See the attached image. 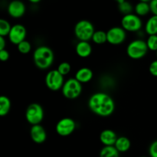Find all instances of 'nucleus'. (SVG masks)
<instances>
[{"label":"nucleus","mask_w":157,"mask_h":157,"mask_svg":"<svg viewBox=\"0 0 157 157\" xmlns=\"http://www.w3.org/2000/svg\"><path fill=\"white\" fill-rule=\"evenodd\" d=\"M88 107L95 114L100 117H109L115 110L113 98L104 92L93 94L88 100Z\"/></svg>","instance_id":"f257e3e1"},{"label":"nucleus","mask_w":157,"mask_h":157,"mask_svg":"<svg viewBox=\"0 0 157 157\" xmlns=\"http://www.w3.org/2000/svg\"><path fill=\"white\" fill-rule=\"evenodd\" d=\"M54 52L48 46H39L33 53V61L37 67L41 70H45L53 64Z\"/></svg>","instance_id":"f03ea898"},{"label":"nucleus","mask_w":157,"mask_h":157,"mask_svg":"<svg viewBox=\"0 0 157 157\" xmlns=\"http://www.w3.org/2000/svg\"><path fill=\"white\" fill-rule=\"evenodd\" d=\"M74 32L79 41H88L92 39L95 30L93 24L90 21L83 19L76 23Z\"/></svg>","instance_id":"7ed1b4c3"},{"label":"nucleus","mask_w":157,"mask_h":157,"mask_svg":"<svg viewBox=\"0 0 157 157\" xmlns=\"http://www.w3.org/2000/svg\"><path fill=\"white\" fill-rule=\"evenodd\" d=\"M148 51L147 41L141 39L133 40L127 45V55L134 60L140 59L145 57Z\"/></svg>","instance_id":"20e7f679"},{"label":"nucleus","mask_w":157,"mask_h":157,"mask_svg":"<svg viewBox=\"0 0 157 157\" xmlns=\"http://www.w3.org/2000/svg\"><path fill=\"white\" fill-rule=\"evenodd\" d=\"M61 92L64 98L67 99H76L82 92V85L75 78H69L64 82Z\"/></svg>","instance_id":"39448f33"},{"label":"nucleus","mask_w":157,"mask_h":157,"mask_svg":"<svg viewBox=\"0 0 157 157\" xmlns=\"http://www.w3.org/2000/svg\"><path fill=\"white\" fill-rule=\"evenodd\" d=\"M44 118V110L39 104L33 103L28 106L25 110V119L32 126L41 124Z\"/></svg>","instance_id":"423d86ee"},{"label":"nucleus","mask_w":157,"mask_h":157,"mask_svg":"<svg viewBox=\"0 0 157 157\" xmlns=\"http://www.w3.org/2000/svg\"><path fill=\"white\" fill-rule=\"evenodd\" d=\"M143 22L140 16L134 13L124 15L121 19V27L130 32H136L141 29Z\"/></svg>","instance_id":"0eeeda50"},{"label":"nucleus","mask_w":157,"mask_h":157,"mask_svg":"<svg viewBox=\"0 0 157 157\" xmlns=\"http://www.w3.org/2000/svg\"><path fill=\"white\" fill-rule=\"evenodd\" d=\"M64 76L58 70H52L45 76V84L48 89L53 91L60 90L64 85Z\"/></svg>","instance_id":"6e6552de"},{"label":"nucleus","mask_w":157,"mask_h":157,"mask_svg":"<svg viewBox=\"0 0 157 157\" xmlns=\"http://www.w3.org/2000/svg\"><path fill=\"white\" fill-rule=\"evenodd\" d=\"M76 128V123L70 117H64L60 120L56 124L55 130L61 136H67L71 134Z\"/></svg>","instance_id":"1a4fd4ad"},{"label":"nucleus","mask_w":157,"mask_h":157,"mask_svg":"<svg viewBox=\"0 0 157 157\" xmlns=\"http://www.w3.org/2000/svg\"><path fill=\"white\" fill-rule=\"evenodd\" d=\"M107 42L113 45H119L124 42L127 38L126 31L122 27L114 26L107 32Z\"/></svg>","instance_id":"9d476101"},{"label":"nucleus","mask_w":157,"mask_h":157,"mask_svg":"<svg viewBox=\"0 0 157 157\" xmlns=\"http://www.w3.org/2000/svg\"><path fill=\"white\" fill-rule=\"evenodd\" d=\"M26 35H27V31L25 27L21 24H15L12 25L8 37L11 43L18 45V44L25 40Z\"/></svg>","instance_id":"9b49d317"},{"label":"nucleus","mask_w":157,"mask_h":157,"mask_svg":"<svg viewBox=\"0 0 157 157\" xmlns=\"http://www.w3.org/2000/svg\"><path fill=\"white\" fill-rule=\"evenodd\" d=\"M25 5L21 1L15 0L11 2L8 6V12L12 18H18L23 16L25 13Z\"/></svg>","instance_id":"f8f14e48"},{"label":"nucleus","mask_w":157,"mask_h":157,"mask_svg":"<svg viewBox=\"0 0 157 157\" xmlns=\"http://www.w3.org/2000/svg\"><path fill=\"white\" fill-rule=\"evenodd\" d=\"M30 136L33 142L37 144H41L46 140L47 133L44 127L38 124V125L32 126L30 130Z\"/></svg>","instance_id":"ddd939ff"},{"label":"nucleus","mask_w":157,"mask_h":157,"mask_svg":"<svg viewBox=\"0 0 157 157\" xmlns=\"http://www.w3.org/2000/svg\"><path fill=\"white\" fill-rule=\"evenodd\" d=\"M118 136L113 130L106 129L103 130L100 134V140L104 147H111L114 146Z\"/></svg>","instance_id":"4468645a"},{"label":"nucleus","mask_w":157,"mask_h":157,"mask_svg":"<svg viewBox=\"0 0 157 157\" xmlns=\"http://www.w3.org/2000/svg\"><path fill=\"white\" fill-rule=\"evenodd\" d=\"M94 76V73L92 70L89 67H84L78 69L75 73V78L81 84L83 83H88L92 80Z\"/></svg>","instance_id":"2eb2a0df"},{"label":"nucleus","mask_w":157,"mask_h":157,"mask_svg":"<svg viewBox=\"0 0 157 157\" xmlns=\"http://www.w3.org/2000/svg\"><path fill=\"white\" fill-rule=\"evenodd\" d=\"M75 52L80 58H87L92 53V46L88 41H79L76 44Z\"/></svg>","instance_id":"dca6fc26"},{"label":"nucleus","mask_w":157,"mask_h":157,"mask_svg":"<svg viewBox=\"0 0 157 157\" xmlns=\"http://www.w3.org/2000/svg\"><path fill=\"white\" fill-rule=\"evenodd\" d=\"M114 147L119 153H125L130 150L131 143L127 136H119L114 144Z\"/></svg>","instance_id":"f3484780"},{"label":"nucleus","mask_w":157,"mask_h":157,"mask_svg":"<svg viewBox=\"0 0 157 157\" xmlns=\"http://www.w3.org/2000/svg\"><path fill=\"white\" fill-rule=\"evenodd\" d=\"M135 12L136 15L138 16H144L149 14V12H151L150 11V2L147 1V0H142V1L136 3L135 6Z\"/></svg>","instance_id":"a211bd4d"},{"label":"nucleus","mask_w":157,"mask_h":157,"mask_svg":"<svg viewBox=\"0 0 157 157\" xmlns=\"http://www.w3.org/2000/svg\"><path fill=\"white\" fill-rule=\"evenodd\" d=\"M145 31L149 35H157V15H153L147 20L145 25Z\"/></svg>","instance_id":"6ab92c4d"},{"label":"nucleus","mask_w":157,"mask_h":157,"mask_svg":"<svg viewBox=\"0 0 157 157\" xmlns=\"http://www.w3.org/2000/svg\"><path fill=\"white\" fill-rule=\"evenodd\" d=\"M11 109V101L6 96L0 97V116L4 117L9 113Z\"/></svg>","instance_id":"aec40b11"},{"label":"nucleus","mask_w":157,"mask_h":157,"mask_svg":"<svg viewBox=\"0 0 157 157\" xmlns=\"http://www.w3.org/2000/svg\"><path fill=\"white\" fill-rule=\"evenodd\" d=\"M120 153L114 146L104 147L100 152V157H119Z\"/></svg>","instance_id":"412c9836"},{"label":"nucleus","mask_w":157,"mask_h":157,"mask_svg":"<svg viewBox=\"0 0 157 157\" xmlns=\"http://www.w3.org/2000/svg\"><path fill=\"white\" fill-rule=\"evenodd\" d=\"M92 41L97 44H103L107 41V32L103 30L95 31L92 37Z\"/></svg>","instance_id":"4be33fe9"},{"label":"nucleus","mask_w":157,"mask_h":157,"mask_svg":"<svg viewBox=\"0 0 157 157\" xmlns=\"http://www.w3.org/2000/svg\"><path fill=\"white\" fill-rule=\"evenodd\" d=\"M117 2L118 3V9L121 13L124 14V15L132 13L133 8L131 3L125 1V0H118Z\"/></svg>","instance_id":"5701e85b"},{"label":"nucleus","mask_w":157,"mask_h":157,"mask_svg":"<svg viewBox=\"0 0 157 157\" xmlns=\"http://www.w3.org/2000/svg\"><path fill=\"white\" fill-rule=\"evenodd\" d=\"M10 23L4 18L0 19V36H8L12 29Z\"/></svg>","instance_id":"b1692460"},{"label":"nucleus","mask_w":157,"mask_h":157,"mask_svg":"<svg viewBox=\"0 0 157 157\" xmlns=\"http://www.w3.org/2000/svg\"><path fill=\"white\" fill-rule=\"evenodd\" d=\"M18 48V50L20 53L21 54H28L31 52V49H32V44L29 42V41H23L22 42H21L20 44H18L17 45Z\"/></svg>","instance_id":"393cba45"},{"label":"nucleus","mask_w":157,"mask_h":157,"mask_svg":"<svg viewBox=\"0 0 157 157\" xmlns=\"http://www.w3.org/2000/svg\"><path fill=\"white\" fill-rule=\"evenodd\" d=\"M147 44L149 50L152 52H157V35H149L147 40Z\"/></svg>","instance_id":"a878e982"},{"label":"nucleus","mask_w":157,"mask_h":157,"mask_svg":"<svg viewBox=\"0 0 157 157\" xmlns=\"http://www.w3.org/2000/svg\"><path fill=\"white\" fill-rule=\"evenodd\" d=\"M71 69V64H69L68 62L64 61V62H61V64L58 65L57 70L58 71V72H59L61 75H62L63 76H65V75H68V74L70 73Z\"/></svg>","instance_id":"bb28decb"},{"label":"nucleus","mask_w":157,"mask_h":157,"mask_svg":"<svg viewBox=\"0 0 157 157\" xmlns=\"http://www.w3.org/2000/svg\"><path fill=\"white\" fill-rule=\"evenodd\" d=\"M149 153L150 157H157V140L153 141L150 146Z\"/></svg>","instance_id":"cd10ccee"},{"label":"nucleus","mask_w":157,"mask_h":157,"mask_svg":"<svg viewBox=\"0 0 157 157\" xmlns=\"http://www.w3.org/2000/svg\"><path fill=\"white\" fill-rule=\"evenodd\" d=\"M149 71L153 76L157 77V60L152 61L149 67Z\"/></svg>","instance_id":"c85d7f7f"},{"label":"nucleus","mask_w":157,"mask_h":157,"mask_svg":"<svg viewBox=\"0 0 157 157\" xmlns=\"http://www.w3.org/2000/svg\"><path fill=\"white\" fill-rule=\"evenodd\" d=\"M150 11L153 15H157V0H152L150 2Z\"/></svg>","instance_id":"c756f323"},{"label":"nucleus","mask_w":157,"mask_h":157,"mask_svg":"<svg viewBox=\"0 0 157 157\" xmlns=\"http://www.w3.org/2000/svg\"><path fill=\"white\" fill-rule=\"evenodd\" d=\"M9 58V53L6 49L0 51V59L2 61H8Z\"/></svg>","instance_id":"7c9ffc66"},{"label":"nucleus","mask_w":157,"mask_h":157,"mask_svg":"<svg viewBox=\"0 0 157 157\" xmlns=\"http://www.w3.org/2000/svg\"><path fill=\"white\" fill-rule=\"evenodd\" d=\"M6 40H5V38L2 36H0V51L6 49L5 48H6Z\"/></svg>","instance_id":"2f4dec72"},{"label":"nucleus","mask_w":157,"mask_h":157,"mask_svg":"<svg viewBox=\"0 0 157 157\" xmlns=\"http://www.w3.org/2000/svg\"><path fill=\"white\" fill-rule=\"evenodd\" d=\"M39 0H30V2L32 3H38L39 2Z\"/></svg>","instance_id":"473e14b6"},{"label":"nucleus","mask_w":157,"mask_h":157,"mask_svg":"<svg viewBox=\"0 0 157 157\" xmlns=\"http://www.w3.org/2000/svg\"><path fill=\"white\" fill-rule=\"evenodd\" d=\"M141 157H147V156H141Z\"/></svg>","instance_id":"72a5a7b5"},{"label":"nucleus","mask_w":157,"mask_h":157,"mask_svg":"<svg viewBox=\"0 0 157 157\" xmlns=\"http://www.w3.org/2000/svg\"><path fill=\"white\" fill-rule=\"evenodd\" d=\"M156 55H157V52H156Z\"/></svg>","instance_id":"f704fd0d"}]
</instances>
